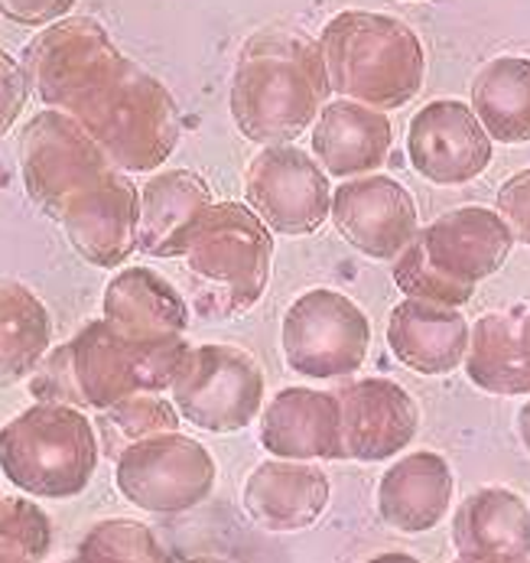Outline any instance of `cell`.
I'll use <instances>...</instances> for the list:
<instances>
[{
    "label": "cell",
    "instance_id": "cell-1",
    "mask_svg": "<svg viewBox=\"0 0 530 563\" xmlns=\"http://www.w3.org/2000/svg\"><path fill=\"white\" fill-rule=\"evenodd\" d=\"M231 121L264 147L290 144L329 104V73L316 40L294 26L257 30L231 76Z\"/></svg>",
    "mask_w": 530,
    "mask_h": 563
},
{
    "label": "cell",
    "instance_id": "cell-2",
    "mask_svg": "<svg viewBox=\"0 0 530 563\" xmlns=\"http://www.w3.org/2000/svg\"><path fill=\"white\" fill-rule=\"evenodd\" d=\"M121 173H151L179 144V108L166 85L121 49L108 53L59 108Z\"/></svg>",
    "mask_w": 530,
    "mask_h": 563
},
{
    "label": "cell",
    "instance_id": "cell-3",
    "mask_svg": "<svg viewBox=\"0 0 530 563\" xmlns=\"http://www.w3.org/2000/svg\"><path fill=\"white\" fill-rule=\"evenodd\" d=\"M329 88L378 111L413 101L427 79V53L413 26L378 10H342L319 36Z\"/></svg>",
    "mask_w": 530,
    "mask_h": 563
},
{
    "label": "cell",
    "instance_id": "cell-4",
    "mask_svg": "<svg viewBox=\"0 0 530 563\" xmlns=\"http://www.w3.org/2000/svg\"><path fill=\"white\" fill-rule=\"evenodd\" d=\"M98 456V430L78 407L33 404L0 427V473L33 498L81 495Z\"/></svg>",
    "mask_w": 530,
    "mask_h": 563
},
{
    "label": "cell",
    "instance_id": "cell-5",
    "mask_svg": "<svg viewBox=\"0 0 530 563\" xmlns=\"http://www.w3.org/2000/svg\"><path fill=\"white\" fill-rule=\"evenodd\" d=\"M81 407L108 410L134 395L169 391L192 349L183 335L128 339L108 320H91L69 339Z\"/></svg>",
    "mask_w": 530,
    "mask_h": 563
},
{
    "label": "cell",
    "instance_id": "cell-6",
    "mask_svg": "<svg viewBox=\"0 0 530 563\" xmlns=\"http://www.w3.org/2000/svg\"><path fill=\"white\" fill-rule=\"evenodd\" d=\"M189 274L219 294V313L241 317L254 310L270 284L274 232L244 202H216L186 251Z\"/></svg>",
    "mask_w": 530,
    "mask_h": 563
},
{
    "label": "cell",
    "instance_id": "cell-7",
    "mask_svg": "<svg viewBox=\"0 0 530 563\" xmlns=\"http://www.w3.org/2000/svg\"><path fill=\"white\" fill-rule=\"evenodd\" d=\"M280 349L287 368L300 378H352L368 358L372 322L352 297L316 287L287 307L280 322Z\"/></svg>",
    "mask_w": 530,
    "mask_h": 563
},
{
    "label": "cell",
    "instance_id": "cell-8",
    "mask_svg": "<svg viewBox=\"0 0 530 563\" xmlns=\"http://www.w3.org/2000/svg\"><path fill=\"white\" fill-rule=\"evenodd\" d=\"M169 395L196 430L238 433L264 410V372L241 345L206 342L186 352Z\"/></svg>",
    "mask_w": 530,
    "mask_h": 563
},
{
    "label": "cell",
    "instance_id": "cell-9",
    "mask_svg": "<svg viewBox=\"0 0 530 563\" xmlns=\"http://www.w3.org/2000/svg\"><path fill=\"white\" fill-rule=\"evenodd\" d=\"M20 173L30 199L59 222L63 209L95 186L104 173L118 169L108 154L63 111H40L20 131Z\"/></svg>",
    "mask_w": 530,
    "mask_h": 563
},
{
    "label": "cell",
    "instance_id": "cell-10",
    "mask_svg": "<svg viewBox=\"0 0 530 563\" xmlns=\"http://www.w3.org/2000/svg\"><path fill=\"white\" fill-rule=\"evenodd\" d=\"M118 492L153 515H179L202 505L216 485L212 453L186 437L163 433L128 446L114 463Z\"/></svg>",
    "mask_w": 530,
    "mask_h": 563
},
{
    "label": "cell",
    "instance_id": "cell-11",
    "mask_svg": "<svg viewBox=\"0 0 530 563\" xmlns=\"http://www.w3.org/2000/svg\"><path fill=\"white\" fill-rule=\"evenodd\" d=\"M247 206L257 219L287 239L319 232L332 212V189L325 169L294 144L264 147L244 173Z\"/></svg>",
    "mask_w": 530,
    "mask_h": 563
},
{
    "label": "cell",
    "instance_id": "cell-12",
    "mask_svg": "<svg viewBox=\"0 0 530 563\" xmlns=\"http://www.w3.org/2000/svg\"><path fill=\"white\" fill-rule=\"evenodd\" d=\"M492 154L495 141L465 101H427L407 124L410 166L433 186H465L478 179L488 169Z\"/></svg>",
    "mask_w": 530,
    "mask_h": 563
},
{
    "label": "cell",
    "instance_id": "cell-13",
    "mask_svg": "<svg viewBox=\"0 0 530 563\" xmlns=\"http://www.w3.org/2000/svg\"><path fill=\"white\" fill-rule=\"evenodd\" d=\"M329 219L345 242L372 261H397L420 235L413 196L384 173L345 179L332 189Z\"/></svg>",
    "mask_w": 530,
    "mask_h": 563
},
{
    "label": "cell",
    "instance_id": "cell-14",
    "mask_svg": "<svg viewBox=\"0 0 530 563\" xmlns=\"http://www.w3.org/2000/svg\"><path fill=\"white\" fill-rule=\"evenodd\" d=\"M59 225L78 257L114 271L137 251L141 189L128 173L111 169L63 209Z\"/></svg>",
    "mask_w": 530,
    "mask_h": 563
},
{
    "label": "cell",
    "instance_id": "cell-15",
    "mask_svg": "<svg viewBox=\"0 0 530 563\" xmlns=\"http://www.w3.org/2000/svg\"><path fill=\"white\" fill-rule=\"evenodd\" d=\"M342 417V460L384 463L400 456L417 430L420 407L390 378H358L335 391Z\"/></svg>",
    "mask_w": 530,
    "mask_h": 563
},
{
    "label": "cell",
    "instance_id": "cell-16",
    "mask_svg": "<svg viewBox=\"0 0 530 563\" xmlns=\"http://www.w3.org/2000/svg\"><path fill=\"white\" fill-rule=\"evenodd\" d=\"M420 244L427 261L455 284L478 287L498 274L515 247L508 222L485 206H462L443 212L427 229H420Z\"/></svg>",
    "mask_w": 530,
    "mask_h": 563
},
{
    "label": "cell",
    "instance_id": "cell-17",
    "mask_svg": "<svg viewBox=\"0 0 530 563\" xmlns=\"http://www.w3.org/2000/svg\"><path fill=\"white\" fill-rule=\"evenodd\" d=\"M261 446L277 460H342L339 398L316 388H284L261 410Z\"/></svg>",
    "mask_w": 530,
    "mask_h": 563
},
{
    "label": "cell",
    "instance_id": "cell-18",
    "mask_svg": "<svg viewBox=\"0 0 530 563\" xmlns=\"http://www.w3.org/2000/svg\"><path fill=\"white\" fill-rule=\"evenodd\" d=\"M118 46L111 43L108 30L91 16H66L59 23L43 26L23 53V69L30 88L40 101L53 111L63 108L66 95L91 73L108 53Z\"/></svg>",
    "mask_w": 530,
    "mask_h": 563
},
{
    "label": "cell",
    "instance_id": "cell-19",
    "mask_svg": "<svg viewBox=\"0 0 530 563\" xmlns=\"http://www.w3.org/2000/svg\"><path fill=\"white\" fill-rule=\"evenodd\" d=\"M394 128L390 118L362 101L335 98L312 124V157L335 179L372 176L390 157Z\"/></svg>",
    "mask_w": 530,
    "mask_h": 563
},
{
    "label": "cell",
    "instance_id": "cell-20",
    "mask_svg": "<svg viewBox=\"0 0 530 563\" xmlns=\"http://www.w3.org/2000/svg\"><path fill=\"white\" fill-rule=\"evenodd\" d=\"M468 322L453 307L400 300L387 317V349L417 375L443 378L465 365Z\"/></svg>",
    "mask_w": 530,
    "mask_h": 563
},
{
    "label": "cell",
    "instance_id": "cell-21",
    "mask_svg": "<svg viewBox=\"0 0 530 563\" xmlns=\"http://www.w3.org/2000/svg\"><path fill=\"white\" fill-rule=\"evenodd\" d=\"M209 183L192 169H163L153 173L141 189V229L137 251L151 257H186L189 239L199 229L202 216L212 209Z\"/></svg>",
    "mask_w": 530,
    "mask_h": 563
},
{
    "label": "cell",
    "instance_id": "cell-22",
    "mask_svg": "<svg viewBox=\"0 0 530 563\" xmlns=\"http://www.w3.org/2000/svg\"><path fill=\"white\" fill-rule=\"evenodd\" d=\"M453 470L440 453H407L380 476V521L400 534H427L446 518L453 505Z\"/></svg>",
    "mask_w": 530,
    "mask_h": 563
},
{
    "label": "cell",
    "instance_id": "cell-23",
    "mask_svg": "<svg viewBox=\"0 0 530 563\" xmlns=\"http://www.w3.org/2000/svg\"><path fill=\"white\" fill-rule=\"evenodd\" d=\"M329 492V476L312 463L264 460L244 483V508L261 528L290 534L322 518Z\"/></svg>",
    "mask_w": 530,
    "mask_h": 563
},
{
    "label": "cell",
    "instance_id": "cell-24",
    "mask_svg": "<svg viewBox=\"0 0 530 563\" xmlns=\"http://www.w3.org/2000/svg\"><path fill=\"white\" fill-rule=\"evenodd\" d=\"M462 368L485 395H530V307L485 313L472 322Z\"/></svg>",
    "mask_w": 530,
    "mask_h": 563
},
{
    "label": "cell",
    "instance_id": "cell-25",
    "mask_svg": "<svg viewBox=\"0 0 530 563\" xmlns=\"http://www.w3.org/2000/svg\"><path fill=\"white\" fill-rule=\"evenodd\" d=\"M453 544L459 558L530 561V508L511 488H478L455 508Z\"/></svg>",
    "mask_w": 530,
    "mask_h": 563
},
{
    "label": "cell",
    "instance_id": "cell-26",
    "mask_svg": "<svg viewBox=\"0 0 530 563\" xmlns=\"http://www.w3.org/2000/svg\"><path fill=\"white\" fill-rule=\"evenodd\" d=\"M101 320H108L128 339H166L183 335L189 325V307L183 294L151 267L118 271L101 297Z\"/></svg>",
    "mask_w": 530,
    "mask_h": 563
},
{
    "label": "cell",
    "instance_id": "cell-27",
    "mask_svg": "<svg viewBox=\"0 0 530 563\" xmlns=\"http://www.w3.org/2000/svg\"><path fill=\"white\" fill-rule=\"evenodd\" d=\"M472 111L495 144L521 147L530 141V59L498 56L485 63L468 88Z\"/></svg>",
    "mask_w": 530,
    "mask_h": 563
},
{
    "label": "cell",
    "instance_id": "cell-28",
    "mask_svg": "<svg viewBox=\"0 0 530 563\" xmlns=\"http://www.w3.org/2000/svg\"><path fill=\"white\" fill-rule=\"evenodd\" d=\"M49 339L46 303L20 280H0V385L30 378L49 355Z\"/></svg>",
    "mask_w": 530,
    "mask_h": 563
},
{
    "label": "cell",
    "instance_id": "cell-29",
    "mask_svg": "<svg viewBox=\"0 0 530 563\" xmlns=\"http://www.w3.org/2000/svg\"><path fill=\"white\" fill-rule=\"evenodd\" d=\"M179 410L173 401L159 398V395H134L124 398L121 404L101 410L95 430L98 440L104 443V450L111 456H121L128 446L144 443L151 437H163V433H179Z\"/></svg>",
    "mask_w": 530,
    "mask_h": 563
},
{
    "label": "cell",
    "instance_id": "cell-30",
    "mask_svg": "<svg viewBox=\"0 0 530 563\" xmlns=\"http://www.w3.org/2000/svg\"><path fill=\"white\" fill-rule=\"evenodd\" d=\"M53 548L46 511L16 495L0 492V563H43Z\"/></svg>",
    "mask_w": 530,
    "mask_h": 563
},
{
    "label": "cell",
    "instance_id": "cell-31",
    "mask_svg": "<svg viewBox=\"0 0 530 563\" xmlns=\"http://www.w3.org/2000/svg\"><path fill=\"white\" fill-rule=\"evenodd\" d=\"M76 558L81 563H163V551L147 525L108 518L88 528Z\"/></svg>",
    "mask_w": 530,
    "mask_h": 563
},
{
    "label": "cell",
    "instance_id": "cell-32",
    "mask_svg": "<svg viewBox=\"0 0 530 563\" xmlns=\"http://www.w3.org/2000/svg\"><path fill=\"white\" fill-rule=\"evenodd\" d=\"M394 284L407 300H427V303H440V307H465L475 297V287L455 284L446 274H440L430 261L420 239H413V244L394 261Z\"/></svg>",
    "mask_w": 530,
    "mask_h": 563
},
{
    "label": "cell",
    "instance_id": "cell-33",
    "mask_svg": "<svg viewBox=\"0 0 530 563\" xmlns=\"http://www.w3.org/2000/svg\"><path fill=\"white\" fill-rule=\"evenodd\" d=\"M30 395L36 404H66V407H81V395H78L76 372H73V349L69 342L59 349H49V355L40 362V368L30 375Z\"/></svg>",
    "mask_w": 530,
    "mask_h": 563
},
{
    "label": "cell",
    "instance_id": "cell-34",
    "mask_svg": "<svg viewBox=\"0 0 530 563\" xmlns=\"http://www.w3.org/2000/svg\"><path fill=\"white\" fill-rule=\"evenodd\" d=\"M495 212L508 222L515 242L530 247V169H521L518 176L501 183Z\"/></svg>",
    "mask_w": 530,
    "mask_h": 563
},
{
    "label": "cell",
    "instance_id": "cell-35",
    "mask_svg": "<svg viewBox=\"0 0 530 563\" xmlns=\"http://www.w3.org/2000/svg\"><path fill=\"white\" fill-rule=\"evenodd\" d=\"M30 79H26V69L23 63H16L10 53L0 49V137L16 124V118L23 114L26 108V98H30Z\"/></svg>",
    "mask_w": 530,
    "mask_h": 563
},
{
    "label": "cell",
    "instance_id": "cell-36",
    "mask_svg": "<svg viewBox=\"0 0 530 563\" xmlns=\"http://www.w3.org/2000/svg\"><path fill=\"white\" fill-rule=\"evenodd\" d=\"M76 0H0V13L23 26H49L66 20Z\"/></svg>",
    "mask_w": 530,
    "mask_h": 563
},
{
    "label": "cell",
    "instance_id": "cell-37",
    "mask_svg": "<svg viewBox=\"0 0 530 563\" xmlns=\"http://www.w3.org/2000/svg\"><path fill=\"white\" fill-rule=\"evenodd\" d=\"M518 433H521V443L528 446L530 453V401L521 407V413H518Z\"/></svg>",
    "mask_w": 530,
    "mask_h": 563
},
{
    "label": "cell",
    "instance_id": "cell-38",
    "mask_svg": "<svg viewBox=\"0 0 530 563\" xmlns=\"http://www.w3.org/2000/svg\"><path fill=\"white\" fill-rule=\"evenodd\" d=\"M368 563H420V561H417V558H410V554H400V551H387V554L372 558Z\"/></svg>",
    "mask_w": 530,
    "mask_h": 563
},
{
    "label": "cell",
    "instance_id": "cell-39",
    "mask_svg": "<svg viewBox=\"0 0 530 563\" xmlns=\"http://www.w3.org/2000/svg\"><path fill=\"white\" fill-rule=\"evenodd\" d=\"M453 563H530V561H498V558H455Z\"/></svg>",
    "mask_w": 530,
    "mask_h": 563
},
{
    "label": "cell",
    "instance_id": "cell-40",
    "mask_svg": "<svg viewBox=\"0 0 530 563\" xmlns=\"http://www.w3.org/2000/svg\"><path fill=\"white\" fill-rule=\"evenodd\" d=\"M179 563H231L225 558H212V554H202V558H186V561Z\"/></svg>",
    "mask_w": 530,
    "mask_h": 563
},
{
    "label": "cell",
    "instance_id": "cell-41",
    "mask_svg": "<svg viewBox=\"0 0 530 563\" xmlns=\"http://www.w3.org/2000/svg\"><path fill=\"white\" fill-rule=\"evenodd\" d=\"M69 563H81V561H78V558H73V561H69Z\"/></svg>",
    "mask_w": 530,
    "mask_h": 563
}]
</instances>
